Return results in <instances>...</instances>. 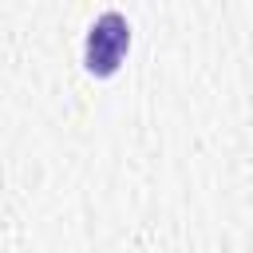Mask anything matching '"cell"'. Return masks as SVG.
I'll use <instances>...</instances> for the list:
<instances>
[{
  "label": "cell",
  "mask_w": 253,
  "mask_h": 253,
  "mask_svg": "<svg viewBox=\"0 0 253 253\" xmlns=\"http://www.w3.org/2000/svg\"><path fill=\"white\" fill-rule=\"evenodd\" d=\"M130 43V28L119 12H103L87 32V67L95 75H111Z\"/></svg>",
  "instance_id": "cell-1"
}]
</instances>
